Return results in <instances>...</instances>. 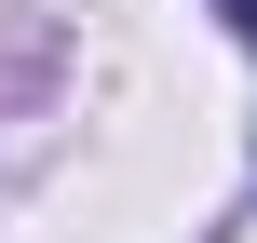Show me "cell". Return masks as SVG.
Instances as JSON below:
<instances>
[{"instance_id":"obj_1","label":"cell","mask_w":257,"mask_h":243,"mask_svg":"<svg viewBox=\"0 0 257 243\" xmlns=\"http://www.w3.org/2000/svg\"><path fill=\"white\" fill-rule=\"evenodd\" d=\"M217 27H230V41H257V0H217Z\"/></svg>"}]
</instances>
